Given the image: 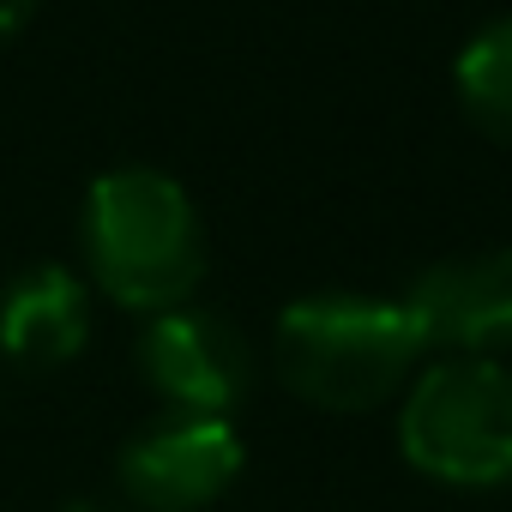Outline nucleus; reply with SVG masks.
I'll list each match as a JSON object with an SVG mask.
<instances>
[{"label":"nucleus","mask_w":512,"mask_h":512,"mask_svg":"<svg viewBox=\"0 0 512 512\" xmlns=\"http://www.w3.org/2000/svg\"><path fill=\"white\" fill-rule=\"evenodd\" d=\"M428 344L404 302L374 296H302L278 314L272 332V368L278 380L332 416H362L398 398Z\"/></svg>","instance_id":"nucleus-1"},{"label":"nucleus","mask_w":512,"mask_h":512,"mask_svg":"<svg viewBox=\"0 0 512 512\" xmlns=\"http://www.w3.org/2000/svg\"><path fill=\"white\" fill-rule=\"evenodd\" d=\"M85 266L97 290L133 314L181 308L205 278V223L163 169H109L85 193Z\"/></svg>","instance_id":"nucleus-2"},{"label":"nucleus","mask_w":512,"mask_h":512,"mask_svg":"<svg viewBox=\"0 0 512 512\" xmlns=\"http://www.w3.org/2000/svg\"><path fill=\"white\" fill-rule=\"evenodd\" d=\"M398 446L416 476L446 488L512 482V368L494 356H446L422 368L398 410Z\"/></svg>","instance_id":"nucleus-3"},{"label":"nucleus","mask_w":512,"mask_h":512,"mask_svg":"<svg viewBox=\"0 0 512 512\" xmlns=\"http://www.w3.org/2000/svg\"><path fill=\"white\" fill-rule=\"evenodd\" d=\"M241 464H247V446L229 428V416L175 410L121 446L115 476L139 512H199L235 488Z\"/></svg>","instance_id":"nucleus-4"},{"label":"nucleus","mask_w":512,"mask_h":512,"mask_svg":"<svg viewBox=\"0 0 512 512\" xmlns=\"http://www.w3.org/2000/svg\"><path fill=\"white\" fill-rule=\"evenodd\" d=\"M151 392L193 416H229L253 386V344L211 308H163L139 338Z\"/></svg>","instance_id":"nucleus-5"},{"label":"nucleus","mask_w":512,"mask_h":512,"mask_svg":"<svg viewBox=\"0 0 512 512\" xmlns=\"http://www.w3.org/2000/svg\"><path fill=\"white\" fill-rule=\"evenodd\" d=\"M404 308L416 314L428 350L506 356L512 350V247H488V253L428 266L410 284Z\"/></svg>","instance_id":"nucleus-6"},{"label":"nucleus","mask_w":512,"mask_h":512,"mask_svg":"<svg viewBox=\"0 0 512 512\" xmlns=\"http://www.w3.org/2000/svg\"><path fill=\"white\" fill-rule=\"evenodd\" d=\"M91 338V296L67 266H31L0 284V356L19 368H61Z\"/></svg>","instance_id":"nucleus-7"},{"label":"nucleus","mask_w":512,"mask_h":512,"mask_svg":"<svg viewBox=\"0 0 512 512\" xmlns=\"http://www.w3.org/2000/svg\"><path fill=\"white\" fill-rule=\"evenodd\" d=\"M452 85H458V109L470 115V127L512 145V19L482 25L464 43L458 67H452Z\"/></svg>","instance_id":"nucleus-8"},{"label":"nucleus","mask_w":512,"mask_h":512,"mask_svg":"<svg viewBox=\"0 0 512 512\" xmlns=\"http://www.w3.org/2000/svg\"><path fill=\"white\" fill-rule=\"evenodd\" d=\"M31 13H37V0H0V43L19 37L31 25Z\"/></svg>","instance_id":"nucleus-9"}]
</instances>
